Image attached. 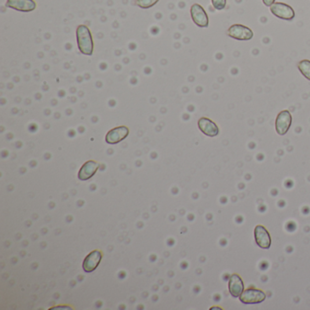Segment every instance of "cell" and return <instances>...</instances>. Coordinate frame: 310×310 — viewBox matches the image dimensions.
I'll use <instances>...</instances> for the list:
<instances>
[{
	"instance_id": "7",
	"label": "cell",
	"mask_w": 310,
	"mask_h": 310,
	"mask_svg": "<svg viewBox=\"0 0 310 310\" xmlns=\"http://www.w3.org/2000/svg\"><path fill=\"white\" fill-rule=\"evenodd\" d=\"M254 235L256 243L259 247H261L263 249H268L271 246V236L264 226L261 225L257 226L255 228Z\"/></svg>"
},
{
	"instance_id": "2",
	"label": "cell",
	"mask_w": 310,
	"mask_h": 310,
	"mask_svg": "<svg viewBox=\"0 0 310 310\" xmlns=\"http://www.w3.org/2000/svg\"><path fill=\"white\" fill-rule=\"evenodd\" d=\"M267 299L266 293L260 289H248L243 291L239 300L243 304L251 305L262 303Z\"/></svg>"
},
{
	"instance_id": "3",
	"label": "cell",
	"mask_w": 310,
	"mask_h": 310,
	"mask_svg": "<svg viewBox=\"0 0 310 310\" xmlns=\"http://www.w3.org/2000/svg\"><path fill=\"white\" fill-rule=\"evenodd\" d=\"M228 35L230 38L236 40H250L254 36V33L249 27L239 24H235L229 28Z\"/></svg>"
},
{
	"instance_id": "14",
	"label": "cell",
	"mask_w": 310,
	"mask_h": 310,
	"mask_svg": "<svg viewBox=\"0 0 310 310\" xmlns=\"http://www.w3.org/2000/svg\"><path fill=\"white\" fill-rule=\"evenodd\" d=\"M298 68L300 70L301 74L305 77L307 79L310 80V61L308 59H304L300 61Z\"/></svg>"
},
{
	"instance_id": "17",
	"label": "cell",
	"mask_w": 310,
	"mask_h": 310,
	"mask_svg": "<svg viewBox=\"0 0 310 310\" xmlns=\"http://www.w3.org/2000/svg\"><path fill=\"white\" fill-rule=\"evenodd\" d=\"M263 3L266 6H271L275 3V0H263Z\"/></svg>"
},
{
	"instance_id": "1",
	"label": "cell",
	"mask_w": 310,
	"mask_h": 310,
	"mask_svg": "<svg viewBox=\"0 0 310 310\" xmlns=\"http://www.w3.org/2000/svg\"><path fill=\"white\" fill-rule=\"evenodd\" d=\"M77 40L80 52L86 56H91L94 52V42L89 28L80 25L77 28Z\"/></svg>"
},
{
	"instance_id": "4",
	"label": "cell",
	"mask_w": 310,
	"mask_h": 310,
	"mask_svg": "<svg viewBox=\"0 0 310 310\" xmlns=\"http://www.w3.org/2000/svg\"><path fill=\"white\" fill-rule=\"evenodd\" d=\"M270 11L274 16L284 20H292L295 17L294 9L285 3H274L270 6Z\"/></svg>"
},
{
	"instance_id": "16",
	"label": "cell",
	"mask_w": 310,
	"mask_h": 310,
	"mask_svg": "<svg viewBox=\"0 0 310 310\" xmlns=\"http://www.w3.org/2000/svg\"><path fill=\"white\" fill-rule=\"evenodd\" d=\"M212 5L214 6L215 9L217 10H222L226 7L227 5V0H211Z\"/></svg>"
},
{
	"instance_id": "6",
	"label": "cell",
	"mask_w": 310,
	"mask_h": 310,
	"mask_svg": "<svg viewBox=\"0 0 310 310\" xmlns=\"http://www.w3.org/2000/svg\"><path fill=\"white\" fill-rule=\"evenodd\" d=\"M190 14L194 23L199 27H209V16L207 12L199 4H194L190 8Z\"/></svg>"
},
{
	"instance_id": "11",
	"label": "cell",
	"mask_w": 310,
	"mask_h": 310,
	"mask_svg": "<svg viewBox=\"0 0 310 310\" xmlns=\"http://www.w3.org/2000/svg\"><path fill=\"white\" fill-rule=\"evenodd\" d=\"M229 290L233 298L237 299L240 297L243 291L245 290V286L242 278L237 274H233L230 278L229 281Z\"/></svg>"
},
{
	"instance_id": "12",
	"label": "cell",
	"mask_w": 310,
	"mask_h": 310,
	"mask_svg": "<svg viewBox=\"0 0 310 310\" xmlns=\"http://www.w3.org/2000/svg\"><path fill=\"white\" fill-rule=\"evenodd\" d=\"M102 253L98 250L91 252L89 255L85 258L83 262V269L85 272H92L96 269L99 263L101 261Z\"/></svg>"
},
{
	"instance_id": "13",
	"label": "cell",
	"mask_w": 310,
	"mask_h": 310,
	"mask_svg": "<svg viewBox=\"0 0 310 310\" xmlns=\"http://www.w3.org/2000/svg\"><path fill=\"white\" fill-rule=\"evenodd\" d=\"M98 167H99V164L96 161H87L82 166L80 170L78 172V178L82 181L89 179L96 174Z\"/></svg>"
},
{
	"instance_id": "5",
	"label": "cell",
	"mask_w": 310,
	"mask_h": 310,
	"mask_svg": "<svg viewBox=\"0 0 310 310\" xmlns=\"http://www.w3.org/2000/svg\"><path fill=\"white\" fill-rule=\"evenodd\" d=\"M292 124V116L289 110L279 113L276 119V131L278 135L284 136L288 133Z\"/></svg>"
},
{
	"instance_id": "8",
	"label": "cell",
	"mask_w": 310,
	"mask_h": 310,
	"mask_svg": "<svg viewBox=\"0 0 310 310\" xmlns=\"http://www.w3.org/2000/svg\"><path fill=\"white\" fill-rule=\"evenodd\" d=\"M129 134V129L121 126L118 128L111 129L106 136V142L107 144L115 145L121 142L122 140L126 139Z\"/></svg>"
},
{
	"instance_id": "9",
	"label": "cell",
	"mask_w": 310,
	"mask_h": 310,
	"mask_svg": "<svg viewBox=\"0 0 310 310\" xmlns=\"http://www.w3.org/2000/svg\"><path fill=\"white\" fill-rule=\"evenodd\" d=\"M5 5L20 12H31L37 8V3L34 0H7Z\"/></svg>"
},
{
	"instance_id": "10",
	"label": "cell",
	"mask_w": 310,
	"mask_h": 310,
	"mask_svg": "<svg viewBox=\"0 0 310 310\" xmlns=\"http://www.w3.org/2000/svg\"><path fill=\"white\" fill-rule=\"evenodd\" d=\"M198 125L200 131L205 134L206 136L210 137V138H214L220 133V129H219V127L217 126V124L213 122L212 120H210L209 118H200L198 120Z\"/></svg>"
},
{
	"instance_id": "15",
	"label": "cell",
	"mask_w": 310,
	"mask_h": 310,
	"mask_svg": "<svg viewBox=\"0 0 310 310\" xmlns=\"http://www.w3.org/2000/svg\"><path fill=\"white\" fill-rule=\"evenodd\" d=\"M159 0H137V5L141 8H150L153 5H155Z\"/></svg>"
},
{
	"instance_id": "18",
	"label": "cell",
	"mask_w": 310,
	"mask_h": 310,
	"mask_svg": "<svg viewBox=\"0 0 310 310\" xmlns=\"http://www.w3.org/2000/svg\"><path fill=\"white\" fill-rule=\"evenodd\" d=\"M222 310L221 308H218V307H214V308H211V310Z\"/></svg>"
}]
</instances>
